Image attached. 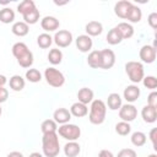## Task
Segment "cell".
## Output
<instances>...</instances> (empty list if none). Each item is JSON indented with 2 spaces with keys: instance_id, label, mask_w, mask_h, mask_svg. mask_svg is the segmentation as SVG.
<instances>
[{
  "instance_id": "2",
  "label": "cell",
  "mask_w": 157,
  "mask_h": 157,
  "mask_svg": "<svg viewBox=\"0 0 157 157\" xmlns=\"http://www.w3.org/2000/svg\"><path fill=\"white\" fill-rule=\"evenodd\" d=\"M42 150L45 157H56L60 152L59 136L56 132L43 134L42 137Z\"/></svg>"
},
{
  "instance_id": "13",
  "label": "cell",
  "mask_w": 157,
  "mask_h": 157,
  "mask_svg": "<svg viewBox=\"0 0 157 157\" xmlns=\"http://www.w3.org/2000/svg\"><path fill=\"white\" fill-rule=\"evenodd\" d=\"M59 26H60V22L54 16H45V17H43L40 20V27L45 31V33L47 32H54V31H56L59 28Z\"/></svg>"
},
{
  "instance_id": "24",
  "label": "cell",
  "mask_w": 157,
  "mask_h": 157,
  "mask_svg": "<svg viewBox=\"0 0 157 157\" xmlns=\"http://www.w3.org/2000/svg\"><path fill=\"white\" fill-rule=\"evenodd\" d=\"M11 32H12L15 36H17V37H25V36H27L28 32H29V26H28L27 23H25L23 21H17V22H15V23L12 25Z\"/></svg>"
},
{
  "instance_id": "40",
  "label": "cell",
  "mask_w": 157,
  "mask_h": 157,
  "mask_svg": "<svg viewBox=\"0 0 157 157\" xmlns=\"http://www.w3.org/2000/svg\"><path fill=\"white\" fill-rule=\"evenodd\" d=\"M147 22L152 29L157 28V12H151L147 17Z\"/></svg>"
},
{
  "instance_id": "25",
  "label": "cell",
  "mask_w": 157,
  "mask_h": 157,
  "mask_svg": "<svg viewBox=\"0 0 157 157\" xmlns=\"http://www.w3.org/2000/svg\"><path fill=\"white\" fill-rule=\"evenodd\" d=\"M9 85H10V88L15 92H20L25 88V78L21 76V75H13L10 77V81H9Z\"/></svg>"
},
{
  "instance_id": "37",
  "label": "cell",
  "mask_w": 157,
  "mask_h": 157,
  "mask_svg": "<svg viewBox=\"0 0 157 157\" xmlns=\"http://www.w3.org/2000/svg\"><path fill=\"white\" fill-rule=\"evenodd\" d=\"M34 6H36V4H34L33 0H23V1H21V2L17 5V11L22 15L25 11H27V10L34 7Z\"/></svg>"
},
{
  "instance_id": "7",
  "label": "cell",
  "mask_w": 157,
  "mask_h": 157,
  "mask_svg": "<svg viewBox=\"0 0 157 157\" xmlns=\"http://www.w3.org/2000/svg\"><path fill=\"white\" fill-rule=\"evenodd\" d=\"M72 33L67 29H59L55 32L53 37V42L59 47V48H66L72 43Z\"/></svg>"
},
{
  "instance_id": "47",
  "label": "cell",
  "mask_w": 157,
  "mask_h": 157,
  "mask_svg": "<svg viewBox=\"0 0 157 157\" xmlns=\"http://www.w3.org/2000/svg\"><path fill=\"white\" fill-rule=\"evenodd\" d=\"M147 157H157V155H156V153H151V155H148Z\"/></svg>"
},
{
  "instance_id": "4",
  "label": "cell",
  "mask_w": 157,
  "mask_h": 157,
  "mask_svg": "<svg viewBox=\"0 0 157 157\" xmlns=\"http://www.w3.org/2000/svg\"><path fill=\"white\" fill-rule=\"evenodd\" d=\"M125 72L129 77V80L135 85L142 81V78L145 77V70H144V65L140 61H128L125 64Z\"/></svg>"
},
{
  "instance_id": "32",
  "label": "cell",
  "mask_w": 157,
  "mask_h": 157,
  "mask_svg": "<svg viewBox=\"0 0 157 157\" xmlns=\"http://www.w3.org/2000/svg\"><path fill=\"white\" fill-rule=\"evenodd\" d=\"M37 44L42 49H48L53 44V37L49 33H42L37 37Z\"/></svg>"
},
{
  "instance_id": "46",
  "label": "cell",
  "mask_w": 157,
  "mask_h": 157,
  "mask_svg": "<svg viewBox=\"0 0 157 157\" xmlns=\"http://www.w3.org/2000/svg\"><path fill=\"white\" fill-rule=\"evenodd\" d=\"M28 157H43V155H42V153H39V152H32Z\"/></svg>"
},
{
  "instance_id": "28",
  "label": "cell",
  "mask_w": 157,
  "mask_h": 157,
  "mask_svg": "<svg viewBox=\"0 0 157 157\" xmlns=\"http://www.w3.org/2000/svg\"><path fill=\"white\" fill-rule=\"evenodd\" d=\"M48 61L52 65H59L63 61V52L59 48H53L48 53Z\"/></svg>"
},
{
  "instance_id": "3",
  "label": "cell",
  "mask_w": 157,
  "mask_h": 157,
  "mask_svg": "<svg viewBox=\"0 0 157 157\" xmlns=\"http://www.w3.org/2000/svg\"><path fill=\"white\" fill-rule=\"evenodd\" d=\"M105 114H107V105L102 99H93L91 102L90 107V114H88V120L93 125H101L105 120Z\"/></svg>"
},
{
  "instance_id": "15",
  "label": "cell",
  "mask_w": 157,
  "mask_h": 157,
  "mask_svg": "<svg viewBox=\"0 0 157 157\" xmlns=\"http://www.w3.org/2000/svg\"><path fill=\"white\" fill-rule=\"evenodd\" d=\"M132 2L131 1H128V0H121V1H118L115 5H114V13L120 17V18H126V15H128V11L129 9L131 7Z\"/></svg>"
},
{
  "instance_id": "35",
  "label": "cell",
  "mask_w": 157,
  "mask_h": 157,
  "mask_svg": "<svg viewBox=\"0 0 157 157\" xmlns=\"http://www.w3.org/2000/svg\"><path fill=\"white\" fill-rule=\"evenodd\" d=\"M131 131V126L126 121H119L115 124V132L120 136H126Z\"/></svg>"
},
{
  "instance_id": "10",
  "label": "cell",
  "mask_w": 157,
  "mask_h": 157,
  "mask_svg": "<svg viewBox=\"0 0 157 157\" xmlns=\"http://www.w3.org/2000/svg\"><path fill=\"white\" fill-rule=\"evenodd\" d=\"M101 52V67L103 70L112 69L115 64V54L112 49H102Z\"/></svg>"
},
{
  "instance_id": "14",
  "label": "cell",
  "mask_w": 157,
  "mask_h": 157,
  "mask_svg": "<svg viewBox=\"0 0 157 157\" xmlns=\"http://www.w3.org/2000/svg\"><path fill=\"white\" fill-rule=\"evenodd\" d=\"M70 119H71V113L66 108H58L53 113V120L56 124H60V125L66 124L70 121Z\"/></svg>"
},
{
  "instance_id": "8",
  "label": "cell",
  "mask_w": 157,
  "mask_h": 157,
  "mask_svg": "<svg viewBox=\"0 0 157 157\" xmlns=\"http://www.w3.org/2000/svg\"><path fill=\"white\" fill-rule=\"evenodd\" d=\"M136 117H137V109L134 104L126 103V104H121V107L119 108V118L121 119V121L130 123L135 120Z\"/></svg>"
},
{
  "instance_id": "22",
  "label": "cell",
  "mask_w": 157,
  "mask_h": 157,
  "mask_svg": "<svg viewBox=\"0 0 157 157\" xmlns=\"http://www.w3.org/2000/svg\"><path fill=\"white\" fill-rule=\"evenodd\" d=\"M70 113H71V115H74L76 118H82V117H86L88 114V108L86 104H82L80 102H75L70 107Z\"/></svg>"
},
{
  "instance_id": "23",
  "label": "cell",
  "mask_w": 157,
  "mask_h": 157,
  "mask_svg": "<svg viewBox=\"0 0 157 157\" xmlns=\"http://www.w3.org/2000/svg\"><path fill=\"white\" fill-rule=\"evenodd\" d=\"M141 18H142V11H141V9L139 6H136V5L132 4L131 7L128 11V15H126V18L125 20H128L131 23H137V22L141 21Z\"/></svg>"
},
{
  "instance_id": "19",
  "label": "cell",
  "mask_w": 157,
  "mask_h": 157,
  "mask_svg": "<svg viewBox=\"0 0 157 157\" xmlns=\"http://www.w3.org/2000/svg\"><path fill=\"white\" fill-rule=\"evenodd\" d=\"M93 91L91 90V88H88V87H82V88H80L78 90V92H77V98H78V101L77 102H80V103H82V104H88V103H91L92 101H93Z\"/></svg>"
},
{
  "instance_id": "43",
  "label": "cell",
  "mask_w": 157,
  "mask_h": 157,
  "mask_svg": "<svg viewBox=\"0 0 157 157\" xmlns=\"http://www.w3.org/2000/svg\"><path fill=\"white\" fill-rule=\"evenodd\" d=\"M98 157H115V156L109 150H101L99 153H98Z\"/></svg>"
},
{
  "instance_id": "36",
  "label": "cell",
  "mask_w": 157,
  "mask_h": 157,
  "mask_svg": "<svg viewBox=\"0 0 157 157\" xmlns=\"http://www.w3.org/2000/svg\"><path fill=\"white\" fill-rule=\"evenodd\" d=\"M142 83L144 86L147 88V90H151V91H155L156 87H157V78L155 76H145L142 78Z\"/></svg>"
},
{
  "instance_id": "5",
  "label": "cell",
  "mask_w": 157,
  "mask_h": 157,
  "mask_svg": "<svg viewBox=\"0 0 157 157\" xmlns=\"http://www.w3.org/2000/svg\"><path fill=\"white\" fill-rule=\"evenodd\" d=\"M58 136L67 140V141H76L81 135V129L76 124H63L56 129Z\"/></svg>"
},
{
  "instance_id": "38",
  "label": "cell",
  "mask_w": 157,
  "mask_h": 157,
  "mask_svg": "<svg viewBox=\"0 0 157 157\" xmlns=\"http://www.w3.org/2000/svg\"><path fill=\"white\" fill-rule=\"evenodd\" d=\"M117 157H137L136 151L132 148H123L118 152Z\"/></svg>"
},
{
  "instance_id": "41",
  "label": "cell",
  "mask_w": 157,
  "mask_h": 157,
  "mask_svg": "<svg viewBox=\"0 0 157 157\" xmlns=\"http://www.w3.org/2000/svg\"><path fill=\"white\" fill-rule=\"evenodd\" d=\"M9 98V91L5 87H0V104L5 103Z\"/></svg>"
},
{
  "instance_id": "20",
  "label": "cell",
  "mask_w": 157,
  "mask_h": 157,
  "mask_svg": "<svg viewBox=\"0 0 157 157\" xmlns=\"http://www.w3.org/2000/svg\"><path fill=\"white\" fill-rule=\"evenodd\" d=\"M81 152V146L76 141H69L64 146V153L66 157H76Z\"/></svg>"
},
{
  "instance_id": "9",
  "label": "cell",
  "mask_w": 157,
  "mask_h": 157,
  "mask_svg": "<svg viewBox=\"0 0 157 157\" xmlns=\"http://www.w3.org/2000/svg\"><path fill=\"white\" fill-rule=\"evenodd\" d=\"M156 45H150V44H145L141 47L140 52H139V56L141 59V61L146 63V64H152L156 60Z\"/></svg>"
},
{
  "instance_id": "44",
  "label": "cell",
  "mask_w": 157,
  "mask_h": 157,
  "mask_svg": "<svg viewBox=\"0 0 157 157\" xmlns=\"http://www.w3.org/2000/svg\"><path fill=\"white\" fill-rule=\"evenodd\" d=\"M6 157H23V155H22L20 151H12V152H10Z\"/></svg>"
},
{
  "instance_id": "48",
  "label": "cell",
  "mask_w": 157,
  "mask_h": 157,
  "mask_svg": "<svg viewBox=\"0 0 157 157\" xmlns=\"http://www.w3.org/2000/svg\"><path fill=\"white\" fill-rule=\"evenodd\" d=\"M2 114V108H1V105H0V115Z\"/></svg>"
},
{
  "instance_id": "27",
  "label": "cell",
  "mask_w": 157,
  "mask_h": 157,
  "mask_svg": "<svg viewBox=\"0 0 157 157\" xmlns=\"http://www.w3.org/2000/svg\"><path fill=\"white\" fill-rule=\"evenodd\" d=\"M87 64L92 69H99L101 67V52L92 50L87 56Z\"/></svg>"
},
{
  "instance_id": "34",
  "label": "cell",
  "mask_w": 157,
  "mask_h": 157,
  "mask_svg": "<svg viewBox=\"0 0 157 157\" xmlns=\"http://www.w3.org/2000/svg\"><path fill=\"white\" fill-rule=\"evenodd\" d=\"M26 80L32 82V83H37L42 80V74L38 69H28L26 71Z\"/></svg>"
},
{
  "instance_id": "31",
  "label": "cell",
  "mask_w": 157,
  "mask_h": 157,
  "mask_svg": "<svg viewBox=\"0 0 157 157\" xmlns=\"http://www.w3.org/2000/svg\"><path fill=\"white\" fill-rule=\"evenodd\" d=\"M105 40H107L110 45H117V44H119V43L123 40V38H121L120 33L118 32V29L114 27V28H112V29L107 33Z\"/></svg>"
},
{
  "instance_id": "45",
  "label": "cell",
  "mask_w": 157,
  "mask_h": 157,
  "mask_svg": "<svg viewBox=\"0 0 157 157\" xmlns=\"http://www.w3.org/2000/svg\"><path fill=\"white\" fill-rule=\"evenodd\" d=\"M7 83V78L5 75H0V87H4Z\"/></svg>"
},
{
  "instance_id": "11",
  "label": "cell",
  "mask_w": 157,
  "mask_h": 157,
  "mask_svg": "<svg viewBox=\"0 0 157 157\" xmlns=\"http://www.w3.org/2000/svg\"><path fill=\"white\" fill-rule=\"evenodd\" d=\"M140 88H139V86L137 85H129V86H126L125 88H124V92H123V97L125 98V101L128 102V103H134V102H136L137 99H139V97H140Z\"/></svg>"
},
{
  "instance_id": "30",
  "label": "cell",
  "mask_w": 157,
  "mask_h": 157,
  "mask_svg": "<svg viewBox=\"0 0 157 157\" xmlns=\"http://www.w3.org/2000/svg\"><path fill=\"white\" fill-rule=\"evenodd\" d=\"M130 140H131V144H132L134 146H136V147H141V146H144V145L146 144V141H147V136H146V134L142 132V131H135V132L131 134Z\"/></svg>"
},
{
  "instance_id": "29",
  "label": "cell",
  "mask_w": 157,
  "mask_h": 157,
  "mask_svg": "<svg viewBox=\"0 0 157 157\" xmlns=\"http://www.w3.org/2000/svg\"><path fill=\"white\" fill-rule=\"evenodd\" d=\"M15 20V11L11 7H4L0 10V22L7 25L13 22Z\"/></svg>"
},
{
  "instance_id": "6",
  "label": "cell",
  "mask_w": 157,
  "mask_h": 157,
  "mask_svg": "<svg viewBox=\"0 0 157 157\" xmlns=\"http://www.w3.org/2000/svg\"><path fill=\"white\" fill-rule=\"evenodd\" d=\"M44 78H45V81H47V83L49 86L55 87V88H59V87H61L65 83V76H64V74L60 70H58V69H55L53 66L45 69V71H44Z\"/></svg>"
},
{
  "instance_id": "17",
  "label": "cell",
  "mask_w": 157,
  "mask_h": 157,
  "mask_svg": "<svg viewBox=\"0 0 157 157\" xmlns=\"http://www.w3.org/2000/svg\"><path fill=\"white\" fill-rule=\"evenodd\" d=\"M39 16H40L39 10H38L36 6L32 7V9H29V10H27V11H25V12L22 13L23 22L27 23L28 26H29V25H34V23H37V22L39 21Z\"/></svg>"
},
{
  "instance_id": "39",
  "label": "cell",
  "mask_w": 157,
  "mask_h": 157,
  "mask_svg": "<svg viewBox=\"0 0 157 157\" xmlns=\"http://www.w3.org/2000/svg\"><path fill=\"white\" fill-rule=\"evenodd\" d=\"M147 105L157 108V92L156 91H152L148 94V97H147Z\"/></svg>"
},
{
  "instance_id": "18",
  "label": "cell",
  "mask_w": 157,
  "mask_h": 157,
  "mask_svg": "<svg viewBox=\"0 0 157 157\" xmlns=\"http://www.w3.org/2000/svg\"><path fill=\"white\" fill-rule=\"evenodd\" d=\"M85 31L87 33V36L90 37H97L99 34H102L103 32V25L98 21H90L86 26H85Z\"/></svg>"
},
{
  "instance_id": "21",
  "label": "cell",
  "mask_w": 157,
  "mask_h": 157,
  "mask_svg": "<svg viewBox=\"0 0 157 157\" xmlns=\"http://www.w3.org/2000/svg\"><path fill=\"white\" fill-rule=\"evenodd\" d=\"M115 28L118 29L123 39H129L134 36V27L128 22H120L115 26Z\"/></svg>"
},
{
  "instance_id": "1",
  "label": "cell",
  "mask_w": 157,
  "mask_h": 157,
  "mask_svg": "<svg viewBox=\"0 0 157 157\" xmlns=\"http://www.w3.org/2000/svg\"><path fill=\"white\" fill-rule=\"evenodd\" d=\"M12 55L21 67L28 69L33 64V54L23 42H17L12 45Z\"/></svg>"
},
{
  "instance_id": "16",
  "label": "cell",
  "mask_w": 157,
  "mask_h": 157,
  "mask_svg": "<svg viewBox=\"0 0 157 157\" xmlns=\"http://www.w3.org/2000/svg\"><path fill=\"white\" fill-rule=\"evenodd\" d=\"M141 117H142V120L147 124L155 123L157 120V108H153L146 104L141 110Z\"/></svg>"
},
{
  "instance_id": "12",
  "label": "cell",
  "mask_w": 157,
  "mask_h": 157,
  "mask_svg": "<svg viewBox=\"0 0 157 157\" xmlns=\"http://www.w3.org/2000/svg\"><path fill=\"white\" fill-rule=\"evenodd\" d=\"M75 43H76V47L77 49L81 52V53H87L92 49V45H93V42H92V38L87 34H81L78 36L76 39H75Z\"/></svg>"
},
{
  "instance_id": "42",
  "label": "cell",
  "mask_w": 157,
  "mask_h": 157,
  "mask_svg": "<svg viewBox=\"0 0 157 157\" xmlns=\"http://www.w3.org/2000/svg\"><path fill=\"white\" fill-rule=\"evenodd\" d=\"M156 134H157V129L156 128H153V129H151V131H150V135H148V137H150V140H151V142H152V146H153V148L156 150L157 147H156Z\"/></svg>"
},
{
  "instance_id": "26",
  "label": "cell",
  "mask_w": 157,
  "mask_h": 157,
  "mask_svg": "<svg viewBox=\"0 0 157 157\" xmlns=\"http://www.w3.org/2000/svg\"><path fill=\"white\" fill-rule=\"evenodd\" d=\"M121 104H123V102H121V97L119 96V93H110V94H108L105 105L110 110H118L121 107Z\"/></svg>"
},
{
  "instance_id": "33",
  "label": "cell",
  "mask_w": 157,
  "mask_h": 157,
  "mask_svg": "<svg viewBox=\"0 0 157 157\" xmlns=\"http://www.w3.org/2000/svg\"><path fill=\"white\" fill-rule=\"evenodd\" d=\"M58 129V124L53 120V119H45L42 124H40V130L43 134H48V132H56Z\"/></svg>"
}]
</instances>
